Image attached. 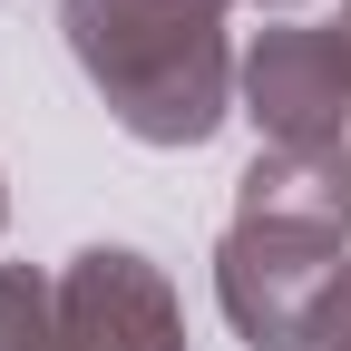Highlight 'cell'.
<instances>
[{"mask_svg": "<svg viewBox=\"0 0 351 351\" xmlns=\"http://www.w3.org/2000/svg\"><path fill=\"white\" fill-rule=\"evenodd\" d=\"M59 322L69 351H186V313L176 283L137 244H88L59 263Z\"/></svg>", "mask_w": 351, "mask_h": 351, "instance_id": "obj_4", "label": "cell"}, {"mask_svg": "<svg viewBox=\"0 0 351 351\" xmlns=\"http://www.w3.org/2000/svg\"><path fill=\"white\" fill-rule=\"evenodd\" d=\"M313 351H351V274L332 283V302H322V322H313Z\"/></svg>", "mask_w": 351, "mask_h": 351, "instance_id": "obj_6", "label": "cell"}, {"mask_svg": "<svg viewBox=\"0 0 351 351\" xmlns=\"http://www.w3.org/2000/svg\"><path fill=\"white\" fill-rule=\"evenodd\" d=\"M0 215H10V195H0Z\"/></svg>", "mask_w": 351, "mask_h": 351, "instance_id": "obj_9", "label": "cell"}, {"mask_svg": "<svg viewBox=\"0 0 351 351\" xmlns=\"http://www.w3.org/2000/svg\"><path fill=\"white\" fill-rule=\"evenodd\" d=\"M225 10L234 0H59V29L137 147H205L244 98Z\"/></svg>", "mask_w": 351, "mask_h": 351, "instance_id": "obj_2", "label": "cell"}, {"mask_svg": "<svg viewBox=\"0 0 351 351\" xmlns=\"http://www.w3.org/2000/svg\"><path fill=\"white\" fill-rule=\"evenodd\" d=\"M254 10H293V0H254Z\"/></svg>", "mask_w": 351, "mask_h": 351, "instance_id": "obj_8", "label": "cell"}, {"mask_svg": "<svg viewBox=\"0 0 351 351\" xmlns=\"http://www.w3.org/2000/svg\"><path fill=\"white\" fill-rule=\"evenodd\" d=\"M332 29H341V59H351V0H341V20H332Z\"/></svg>", "mask_w": 351, "mask_h": 351, "instance_id": "obj_7", "label": "cell"}, {"mask_svg": "<svg viewBox=\"0 0 351 351\" xmlns=\"http://www.w3.org/2000/svg\"><path fill=\"white\" fill-rule=\"evenodd\" d=\"M244 117L263 147H351V59L332 20H283L244 49Z\"/></svg>", "mask_w": 351, "mask_h": 351, "instance_id": "obj_3", "label": "cell"}, {"mask_svg": "<svg viewBox=\"0 0 351 351\" xmlns=\"http://www.w3.org/2000/svg\"><path fill=\"white\" fill-rule=\"evenodd\" d=\"M351 274V147H254L215 234V302L244 351H313L332 283Z\"/></svg>", "mask_w": 351, "mask_h": 351, "instance_id": "obj_1", "label": "cell"}, {"mask_svg": "<svg viewBox=\"0 0 351 351\" xmlns=\"http://www.w3.org/2000/svg\"><path fill=\"white\" fill-rule=\"evenodd\" d=\"M0 351H69V322H59V274L0 263Z\"/></svg>", "mask_w": 351, "mask_h": 351, "instance_id": "obj_5", "label": "cell"}]
</instances>
